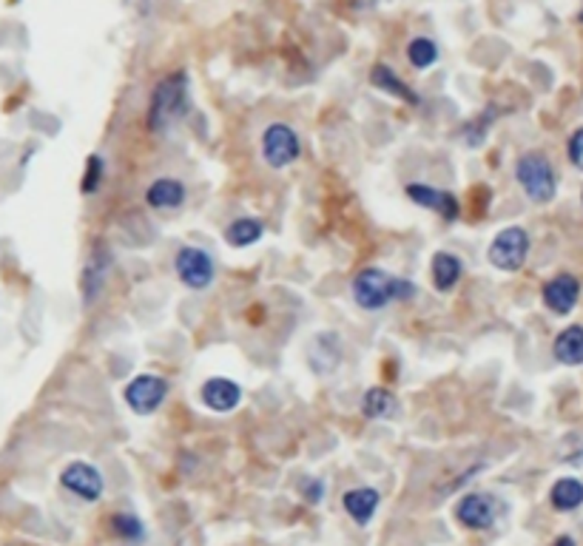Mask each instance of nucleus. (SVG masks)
Here are the masks:
<instances>
[{
    "mask_svg": "<svg viewBox=\"0 0 583 546\" xmlns=\"http://www.w3.org/2000/svg\"><path fill=\"white\" fill-rule=\"evenodd\" d=\"M350 288H353V299H356V305L364 310H381L390 302L412 299V296H416V285H412L410 279L390 276L387 271H379V268H367L356 273Z\"/></svg>",
    "mask_w": 583,
    "mask_h": 546,
    "instance_id": "f257e3e1",
    "label": "nucleus"
},
{
    "mask_svg": "<svg viewBox=\"0 0 583 546\" xmlns=\"http://www.w3.org/2000/svg\"><path fill=\"white\" fill-rule=\"evenodd\" d=\"M188 108V77L186 71L168 74L157 83L154 95H151L148 108V126L154 131H165L174 120H179Z\"/></svg>",
    "mask_w": 583,
    "mask_h": 546,
    "instance_id": "f03ea898",
    "label": "nucleus"
},
{
    "mask_svg": "<svg viewBox=\"0 0 583 546\" xmlns=\"http://www.w3.org/2000/svg\"><path fill=\"white\" fill-rule=\"evenodd\" d=\"M515 177L527 197L535 202H549L555 197V171H552L544 154H524L515 165Z\"/></svg>",
    "mask_w": 583,
    "mask_h": 546,
    "instance_id": "7ed1b4c3",
    "label": "nucleus"
},
{
    "mask_svg": "<svg viewBox=\"0 0 583 546\" xmlns=\"http://www.w3.org/2000/svg\"><path fill=\"white\" fill-rule=\"evenodd\" d=\"M529 254V233L524 228H504L498 237L489 245V262L498 271H518L524 268Z\"/></svg>",
    "mask_w": 583,
    "mask_h": 546,
    "instance_id": "20e7f679",
    "label": "nucleus"
},
{
    "mask_svg": "<svg viewBox=\"0 0 583 546\" xmlns=\"http://www.w3.org/2000/svg\"><path fill=\"white\" fill-rule=\"evenodd\" d=\"M299 137L285 122H273L262 134V157L271 168H285L299 157Z\"/></svg>",
    "mask_w": 583,
    "mask_h": 546,
    "instance_id": "39448f33",
    "label": "nucleus"
},
{
    "mask_svg": "<svg viewBox=\"0 0 583 546\" xmlns=\"http://www.w3.org/2000/svg\"><path fill=\"white\" fill-rule=\"evenodd\" d=\"M177 276L182 279V285H188L194 290H203L213 282V259L203 251V248H182L174 259Z\"/></svg>",
    "mask_w": 583,
    "mask_h": 546,
    "instance_id": "423d86ee",
    "label": "nucleus"
},
{
    "mask_svg": "<svg viewBox=\"0 0 583 546\" xmlns=\"http://www.w3.org/2000/svg\"><path fill=\"white\" fill-rule=\"evenodd\" d=\"M168 396V382L160 379V376H137L129 382L126 387V401H129V407L134 413H140V416H148V413H154L160 404L165 401Z\"/></svg>",
    "mask_w": 583,
    "mask_h": 546,
    "instance_id": "0eeeda50",
    "label": "nucleus"
},
{
    "mask_svg": "<svg viewBox=\"0 0 583 546\" xmlns=\"http://www.w3.org/2000/svg\"><path fill=\"white\" fill-rule=\"evenodd\" d=\"M60 483H63L69 492L83 498V501H97V498L103 495V475L86 461L69 464L66 470L60 473Z\"/></svg>",
    "mask_w": 583,
    "mask_h": 546,
    "instance_id": "6e6552de",
    "label": "nucleus"
},
{
    "mask_svg": "<svg viewBox=\"0 0 583 546\" xmlns=\"http://www.w3.org/2000/svg\"><path fill=\"white\" fill-rule=\"evenodd\" d=\"M455 518L467 529H489L496 521V501L489 495L470 492L455 507Z\"/></svg>",
    "mask_w": 583,
    "mask_h": 546,
    "instance_id": "1a4fd4ad",
    "label": "nucleus"
},
{
    "mask_svg": "<svg viewBox=\"0 0 583 546\" xmlns=\"http://www.w3.org/2000/svg\"><path fill=\"white\" fill-rule=\"evenodd\" d=\"M407 197L416 202V206L441 214L444 220H458V199L450 191L433 189V185H424V182H412L407 185Z\"/></svg>",
    "mask_w": 583,
    "mask_h": 546,
    "instance_id": "9d476101",
    "label": "nucleus"
},
{
    "mask_svg": "<svg viewBox=\"0 0 583 546\" xmlns=\"http://www.w3.org/2000/svg\"><path fill=\"white\" fill-rule=\"evenodd\" d=\"M203 401L213 413H231L242 401V387L234 379H222V376L208 379L203 384Z\"/></svg>",
    "mask_w": 583,
    "mask_h": 546,
    "instance_id": "9b49d317",
    "label": "nucleus"
},
{
    "mask_svg": "<svg viewBox=\"0 0 583 546\" xmlns=\"http://www.w3.org/2000/svg\"><path fill=\"white\" fill-rule=\"evenodd\" d=\"M578 293H580L578 279L570 273H561L544 285V302L549 310H555V314H570L578 302Z\"/></svg>",
    "mask_w": 583,
    "mask_h": 546,
    "instance_id": "f8f14e48",
    "label": "nucleus"
},
{
    "mask_svg": "<svg viewBox=\"0 0 583 546\" xmlns=\"http://www.w3.org/2000/svg\"><path fill=\"white\" fill-rule=\"evenodd\" d=\"M345 509H347V515L356 524H371V518L376 515V509H379V492L376 490H371V487H359V490H350L347 495H345Z\"/></svg>",
    "mask_w": 583,
    "mask_h": 546,
    "instance_id": "ddd939ff",
    "label": "nucleus"
},
{
    "mask_svg": "<svg viewBox=\"0 0 583 546\" xmlns=\"http://www.w3.org/2000/svg\"><path fill=\"white\" fill-rule=\"evenodd\" d=\"M371 83L376 86V88H381V91H387V95H393V97H398V100H407V103H412L416 105L419 103V95L412 91L402 77H398L390 66H385V63H379V66H373V71H371Z\"/></svg>",
    "mask_w": 583,
    "mask_h": 546,
    "instance_id": "4468645a",
    "label": "nucleus"
},
{
    "mask_svg": "<svg viewBox=\"0 0 583 546\" xmlns=\"http://www.w3.org/2000/svg\"><path fill=\"white\" fill-rule=\"evenodd\" d=\"M462 273H464V265L458 256L444 254V251H438L433 256V285H436V290H441V293L453 290L458 285V279H462Z\"/></svg>",
    "mask_w": 583,
    "mask_h": 546,
    "instance_id": "2eb2a0df",
    "label": "nucleus"
},
{
    "mask_svg": "<svg viewBox=\"0 0 583 546\" xmlns=\"http://www.w3.org/2000/svg\"><path fill=\"white\" fill-rule=\"evenodd\" d=\"M146 199H148L151 208H177V206H182V199H186V189H182L179 180L162 177L146 191Z\"/></svg>",
    "mask_w": 583,
    "mask_h": 546,
    "instance_id": "dca6fc26",
    "label": "nucleus"
},
{
    "mask_svg": "<svg viewBox=\"0 0 583 546\" xmlns=\"http://www.w3.org/2000/svg\"><path fill=\"white\" fill-rule=\"evenodd\" d=\"M555 358L561 365H583V327L572 324L555 339Z\"/></svg>",
    "mask_w": 583,
    "mask_h": 546,
    "instance_id": "f3484780",
    "label": "nucleus"
},
{
    "mask_svg": "<svg viewBox=\"0 0 583 546\" xmlns=\"http://www.w3.org/2000/svg\"><path fill=\"white\" fill-rule=\"evenodd\" d=\"M339 339L330 333H321L313 348H311V367H316L319 373H330L333 367H339Z\"/></svg>",
    "mask_w": 583,
    "mask_h": 546,
    "instance_id": "a211bd4d",
    "label": "nucleus"
},
{
    "mask_svg": "<svg viewBox=\"0 0 583 546\" xmlns=\"http://www.w3.org/2000/svg\"><path fill=\"white\" fill-rule=\"evenodd\" d=\"M552 507L561 512H572L583 504V483L578 478H561L555 487H552Z\"/></svg>",
    "mask_w": 583,
    "mask_h": 546,
    "instance_id": "6ab92c4d",
    "label": "nucleus"
},
{
    "mask_svg": "<svg viewBox=\"0 0 583 546\" xmlns=\"http://www.w3.org/2000/svg\"><path fill=\"white\" fill-rule=\"evenodd\" d=\"M262 233H265L262 223L245 216V220H237L225 228V242L234 245V248H245V245H254V242L262 239Z\"/></svg>",
    "mask_w": 583,
    "mask_h": 546,
    "instance_id": "aec40b11",
    "label": "nucleus"
},
{
    "mask_svg": "<svg viewBox=\"0 0 583 546\" xmlns=\"http://www.w3.org/2000/svg\"><path fill=\"white\" fill-rule=\"evenodd\" d=\"M362 410H364L367 418H387L396 410V396L390 393V390H385V387H371L364 393Z\"/></svg>",
    "mask_w": 583,
    "mask_h": 546,
    "instance_id": "412c9836",
    "label": "nucleus"
},
{
    "mask_svg": "<svg viewBox=\"0 0 583 546\" xmlns=\"http://www.w3.org/2000/svg\"><path fill=\"white\" fill-rule=\"evenodd\" d=\"M407 60L416 69H429L438 60V46L429 38H416L407 46Z\"/></svg>",
    "mask_w": 583,
    "mask_h": 546,
    "instance_id": "4be33fe9",
    "label": "nucleus"
},
{
    "mask_svg": "<svg viewBox=\"0 0 583 546\" xmlns=\"http://www.w3.org/2000/svg\"><path fill=\"white\" fill-rule=\"evenodd\" d=\"M105 268H109V259H103L100 254L91 256V262L86 265V271H83V290H86V299L91 302L95 299V293L100 290L103 285V279H105Z\"/></svg>",
    "mask_w": 583,
    "mask_h": 546,
    "instance_id": "5701e85b",
    "label": "nucleus"
},
{
    "mask_svg": "<svg viewBox=\"0 0 583 546\" xmlns=\"http://www.w3.org/2000/svg\"><path fill=\"white\" fill-rule=\"evenodd\" d=\"M112 529H114V535L120 538H126V541H143V524L134 518V515H122L117 512L114 518H112Z\"/></svg>",
    "mask_w": 583,
    "mask_h": 546,
    "instance_id": "b1692460",
    "label": "nucleus"
},
{
    "mask_svg": "<svg viewBox=\"0 0 583 546\" xmlns=\"http://www.w3.org/2000/svg\"><path fill=\"white\" fill-rule=\"evenodd\" d=\"M100 180H103V160L95 154V157L86 160V174H83V185H80L83 194H95Z\"/></svg>",
    "mask_w": 583,
    "mask_h": 546,
    "instance_id": "393cba45",
    "label": "nucleus"
},
{
    "mask_svg": "<svg viewBox=\"0 0 583 546\" xmlns=\"http://www.w3.org/2000/svg\"><path fill=\"white\" fill-rule=\"evenodd\" d=\"M570 160L575 168L583 171V129H578L572 137H570Z\"/></svg>",
    "mask_w": 583,
    "mask_h": 546,
    "instance_id": "a878e982",
    "label": "nucleus"
},
{
    "mask_svg": "<svg viewBox=\"0 0 583 546\" xmlns=\"http://www.w3.org/2000/svg\"><path fill=\"white\" fill-rule=\"evenodd\" d=\"M302 495H304V501H308V504H319L321 495H325V483H321V481H304L302 483Z\"/></svg>",
    "mask_w": 583,
    "mask_h": 546,
    "instance_id": "bb28decb",
    "label": "nucleus"
},
{
    "mask_svg": "<svg viewBox=\"0 0 583 546\" xmlns=\"http://www.w3.org/2000/svg\"><path fill=\"white\" fill-rule=\"evenodd\" d=\"M555 546H575V541L563 535V538H558V541H555Z\"/></svg>",
    "mask_w": 583,
    "mask_h": 546,
    "instance_id": "cd10ccee",
    "label": "nucleus"
},
{
    "mask_svg": "<svg viewBox=\"0 0 583 546\" xmlns=\"http://www.w3.org/2000/svg\"><path fill=\"white\" fill-rule=\"evenodd\" d=\"M580 21H583V12H580Z\"/></svg>",
    "mask_w": 583,
    "mask_h": 546,
    "instance_id": "c85d7f7f",
    "label": "nucleus"
}]
</instances>
